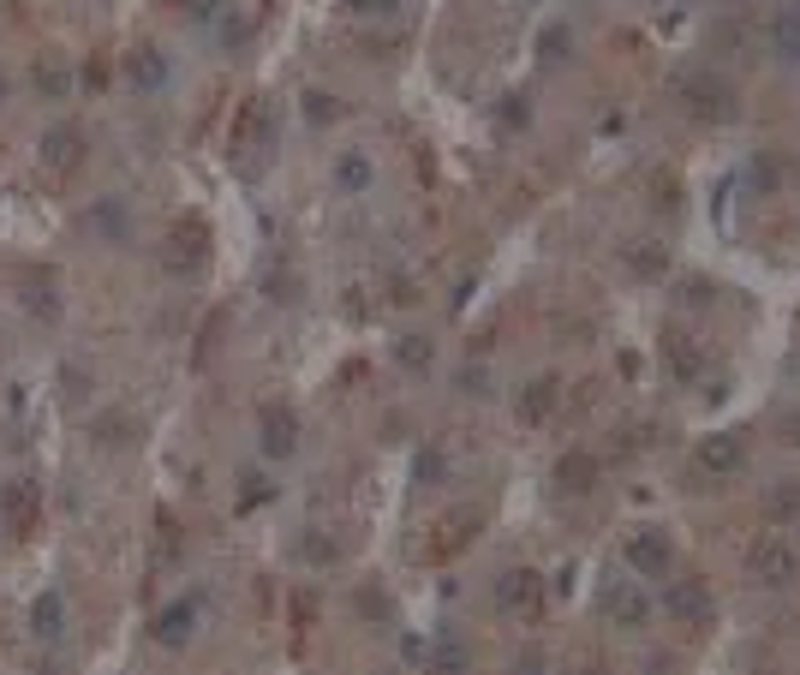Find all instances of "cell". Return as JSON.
Wrapping results in <instances>:
<instances>
[{"label": "cell", "instance_id": "29", "mask_svg": "<svg viewBox=\"0 0 800 675\" xmlns=\"http://www.w3.org/2000/svg\"><path fill=\"white\" fill-rule=\"evenodd\" d=\"M347 7H353V12H395L401 0H347Z\"/></svg>", "mask_w": 800, "mask_h": 675}, {"label": "cell", "instance_id": "28", "mask_svg": "<svg viewBox=\"0 0 800 675\" xmlns=\"http://www.w3.org/2000/svg\"><path fill=\"white\" fill-rule=\"evenodd\" d=\"M60 394H72V401H79V394H84V371H60Z\"/></svg>", "mask_w": 800, "mask_h": 675}, {"label": "cell", "instance_id": "23", "mask_svg": "<svg viewBox=\"0 0 800 675\" xmlns=\"http://www.w3.org/2000/svg\"><path fill=\"white\" fill-rule=\"evenodd\" d=\"M395 359L406 371H430V335H401L395 341Z\"/></svg>", "mask_w": 800, "mask_h": 675}, {"label": "cell", "instance_id": "27", "mask_svg": "<svg viewBox=\"0 0 800 675\" xmlns=\"http://www.w3.org/2000/svg\"><path fill=\"white\" fill-rule=\"evenodd\" d=\"M174 7H180L186 19H215V12H222V0H174Z\"/></svg>", "mask_w": 800, "mask_h": 675}, {"label": "cell", "instance_id": "30", "mask_svg": "<svg viewBox=\"0 0 800 675\" xmlns=\"http://www.w3.org/2000/svg\"><path fill=\"white\" fill-rule=\"evenodd\" d=\"M502 114H508V126H526V96H508Z\"/></svg>", "mask_w": 800, "mask_h": 675}, {"label": "cell", "instance_id": "9", "mask_svg": "<svg viewBox=\"0 0 800 675\" xmlns=\"http://www.w3.org/2000/svg\"><path fill=\"white\" fill-rule=\"evenodd\" d=\"M544 604V575L538 568H508L497 580V609H538Z\"/></svg>", "mask_w": 800, "mask_h": 675}, {"label": "cell", "instance_id": "7", "mask_svg": "<svg viewBox=\"0 0 800 675\" xmlns=\"http://www.w3.org/2000/svg\"><path fill=\"white\" fill-rule=\"evenodd\" d=\"M84 150H91L84 126H55V132L43 138V162H48V174H79V168H84Z\"/></svg>", "mask_w": 800, "mask_h": 675}, {"label": "cell", "instance_id": "17", "mask_svg": "<svg viewBox=\"0 0 800 675\" xmlns=\"http://www.w3.org/2000/svg\"><path fill=\"white\" fill-rule=\"evenodd\" d=\"M60 616H67L60 592H43V597L31 604V633H36V640H60Z\"/></svg>", "mask_w": 800, "mask_h": 675}, {"label": "cell", "instance_id": "11", "mask_svg": "<svg viewBox=\"0 0 800 675\" xmlns=\"http://www.w3.org/2000/svg\"><path fill=\"white\" fill-rule=\"evenodd\" d=\"M771 55L777 67H800V0H783L771 19Z\"/></svg>", "mask_w": 800, "mask_h": 675}, {"label": "cell", "instance_id": "22", "mask_svg": "<svg viewBox=\"0 0 800 675\" xmlns=\"http://www.w3.org/2000/svg\"><path fill=\"white\" fill-rule=\"evenodd\" d=\"M478 508H466V514H454V520H442V538H437V550H461L466 538H473V526H478Z\"/></svg>", "mask_w": 800, "mask_h": 675}, {"label": "cell", "instance_id": "4", "mask_svg": "<svg viewBox=\"0 0 800 675\" xmlns=\"http://www.w3.org/2000/svg\"><path fill=\"white\" fill-rule=\"evenodd\" d=\"M203 258H210V222L203 215H180V222L168 227V246H162V263L180 275L203 270Z\"/></svg>", "mask_w": 800, "mask_h": 675}, {"label": "cell", "instance_id": "2", "mask_svg": "<svg viewBox=\"0 0 800 675\" xmlns=\"http://www.w3.org/2000/svg\"><path fill=\"white\" fill-rule=\"evenodd\" d=\"M621 562H628L640 580H664L669 568H676V544H669L664 526H640V532H628V544H621Z\"/></svg>", "mask_w": 800, "mask_h": 675}, {"label": "cell", "instance_id": "18", "mask_svg": "<svg viewBox=\"0 0 800 675\" xmlns=\"http://www.w3.org/2000/svg\"><path fill=\"white\" fill-rule=\"evenodd\" d=\"M592 478H598V461H592L586 449L562 454V466H556V484H562V490H592Z\"/></svg>", "mask_w": 800, "mask_h": 675}, {"label": "cell", "instance_id": "20", "mask_svg": "<svg viewBox=\"0 0 800 675\" xmlns=\"http://www.w3.org/2000/svg\"><path fill=\"white\" fill-rule=\"evenodd\" d=\"M132 430H138V425H132L126 413H102L96 425H91V437L102 442V449H132V442H138Z\"/></svg>", "mask_w": 800, "mask_h": 675}, {"label": "cell", "instance_id": "5", "mask_svg": "<svg viewBox=\"0 0 800 675\" xmlns=\"http://www.w3.org/2000/svg\"><path fill=\"white\" fill-rule=\"evenodd\" d=\"M258 437H263V454L270 461H287V454L299 449V418H294V406H258Z\"/></svg>", "mask_w": 800, "mask_h": 675}, {"label": "cell", "instance_id": "13", "mask_svg": "<svg viewBox=\"0 0 800 675\" xmlns=\"http://www.w3.org/2000/svg\"><path fill=\"white\" fill-rule=\"evenodd\" d=\"M192 628H198V604H192V597H180V604L162 609L150 633H156L162 646H186V640H192Z\"/></svg>", "mask_w": 800, "mask_h": 675}, {"label": "cell", "instance_id": "31", "mask_svg": "<svg viewBox=\"0 0 800 675\" xmlns=\"http://www.w3.org/2000/svg\"><path fill=\"white\" fill-rule=\"evenodd\" d=\"M270 496V478H246V502H263Z\"/></svg>", "mask_w": 800, "mask_h": 675}, {"label": "cell", "instance_id": "10", "mask_svg": "<svg viewBox=\"0 0 800 675\" xmlns=\"http://www.w3.org/2000/svg\"><path fill=\"white\" fill-rule=\"evenodd\" d=\"M126 79L138 84V91H162V84H168V60H162V48L156 43H132L126 48Z\"/></svg>", "mask_w": 800, "mask_h": 675}, {"label": "cell", "instance_id": "6", "mask_svg": "<svg viewBox=\"0 0 800 675\" xmlns=\"http://www.w3.org/2000/svg\"><path fill=\"white\" fill-rule=\"evenodd\" d=\"M693 461H700V473H711V478H729V473H741L747 449H741V437H735V430H711V437H700Z\"/></svg>", "mask_w": 800, "mask_h": 675}, {"label": "cell", "instance_id": "1", "mask_svg": "<svg viewBox=\"0 0 800 675\" xmlns=\"http://www.w3.org/2000/svg\"><path fill=\"white\" fill-rule=\"evenodd\" d=\"M681 102H688V114H693V120H705V126H729L735 114H741L735 84L717 79V72H693V79H681Z\"/></svg>", "mask_w": 800, "mask_h": 675}, {"label": "cell", "instance_id": "8", "mask_svg": "<svg viewBox=\"0 0 800 675\" xmlns=\"http://www.w3.org/2000/svg\"><path fill=\"white\" fill-rule=\"evenodd\" d=\"M795 568L800 562H795V550H789V538H783V532H771V538L753 550V580L759 585H789Z\"/></svg>", "mask_w": 800, "mask_h": 675}, {"label": "cell", "instance_id": "25", "mask_svg": "<svg viewBox=\"0 0 800 675\" xmlns=\"http://www.w3.org/2000/svg\"><path fill=\"white\" fill-rule=\"evenodd\" d=\"M96 227H102V234H114V239H126V210H120V203H102Z\"/></svg>", "mask_w": 800, "mask_h": 675}, {"label": "cell", "instance_id": "19", "mask_svg": "<svg viewBox=\"0 0 800 675\" xmlns=\"http://www.w3.org/2000/svg\"><path fill=\"white\" fill-rule=\"evenodd\" d=\"M538 60H550V67L574 60V31H568L562 19H556V24H544V31H538Z\"/></svg>", "mask_w": 800, "mask_h": 675}, {"label": "cell", "instance_id": "33", "mask_svg": "<svg viewBox=\"0 0 800 675\" xmlns=\"http://www.w3.org/2000/svg\"><path fill=\"white\" fill-rule=\"evenodd\" d=\"M783 425H789V430H795V442H800V413H789V418H783Z\"/></svg>", "mask_w": 800, "mask_h": 675}, {"label": "cell", "instance_id": "35", "mask_svg": "<svg viewBox=\"0 0 800 675\" xmlns=\"http://www.w3.org/2000/svg\"><path fill=\"white\" fill-rule=\"evenodd\" d=\"M735 7H741V0H735Z\"/></svg>", "mask_w": 800, "mask_h": 675}, {"label": "cell", "instance_id": "21", "mask_svg": "<svg viewBox=\"0 0 800 675\" xmlns=\"http://www.w3.org/2000/svg\"><path fill=\"white\" fill-rule=\"evenodd\" d=\"M669 609H676L681 621H705V616H711V597H705V585H700V580L676 585V592H669Z\"/></svg>", "mask_w": 800, "mask_h": 675}, {"label": "cell", "instance_id": "14", "mask_svg": "<svg viewBox=\"0 0 800 675\" xmlns=\"http://www.w3.org/2000/svg\"><path fill=\"white\" fill-rule=\"evenodd\" d=\"M31 84L43 91L48 102H67V91H72V67L60 55H36L31 60Z\"/></svg>", "mask_w": 800, "mask_h": 675}, {"label": "cell", "instance_id": "24", "mask_svg": "<svg viewBox=\"0 0 800 675\" xmlns=\"http://www.w3.org/2000/svg\"><path fill=\"white\" fill-rule=\"evenodd\" d=\"M305 114H311L317 126H335V120H341V114H347V108H341V102L329 96V91H305Z\"/></svg>", "mask_w": 800, "mask_h": 675}, {"label": "cell", "instance_id": "16", "mask_svg": "<svg viewBox=\"0 0 800 675\" xmlns=\"http://www.w3.org/2000/svg\"><path fill=\"white\" fill-rule=\"evenodd\" d=\"M371 180H377V168H371L365 150H341L335 156V186L341 192H371Z\"/></svg>", "mask_w": 800, "mask_h": 675}, {"label": "cell", "instance_id": "12", "mask_svg": "<svg viewBox=\"0 0 800 675\" xmlns=\"http://www.w3.org/2000/svg\"><path fill=\"white\" fill-rule=\"evenodd\" d=\"M556 401H562V383H556V377H532V383L520 389V418H526V425H544V418L556 413Z\"/></svg>", "mask_w": 800, "mask_h": 675}, {"label": "cell", "instance_id": "34", "mask_svg": "<svg viewBox=\"0 0 800 675\" xmlns=\"http://www.w3.org/2000/svg\"><path fill=\"white\" fill-rule=\"evenodd\" d=\"M0 102H7V79H0Z\"/></svg>", "mask_w": 800, "mask_h": 675}, {"label": "cell", "instance_id": "3", "mask_svg": "<svg viewBox=\"0 0 800 675\" xmlns=\"http://www.w3.org/2000/svg\"><path fill=\"white\" fill-rule=\"evenodd\" d=\"M0 520H7V532H12L19 544L43 532V490H36V478L0 484Z\"/></svg>", "mask_w": 800, "mask_h": 675}, {"label": "cell", "instance_id": "15", "mask_svg": "<svg viewBox=\"0 0 800 675\" xmlns=\"http://www.w3.org/2000/svg\"><path fill=\"white\" fill-rule=\"evenodd\" d=\"M645 609H652V604H645V592H640L633 580H616V585H609V616H616V628H640Z\"/></svg>", "mask_w": 800, "mask_h": 675}, {"label": "cell", "instance_id": "26", "mask_svg": "<svg viewBox=\"0 0 800 675\" xmlns=\"http://www.w3.org/2000/svg\"><path fill=\"white\" fill-rule=\"evenodd\" d=\"M795 508H800V484H783V490H771V514H783V520H789Z\"/></svg>", "mask_w": 800, "mask_h": 675}, {"label": "cell", "instance_id": "32", "mask_svg": "<svg viewBox=\"0 0 800 675\" xmlns=\"http://www.w3.org/2000/svg\"><path fill=\"white\" fill-rule=\"evenodd\" d=\"M84 79H91V84H96V91H102V84H108V60H102V55H96V60H91V72H84Z\"/></svg>", "mask_w": 800, "mask_h": 675}]
</instances>
